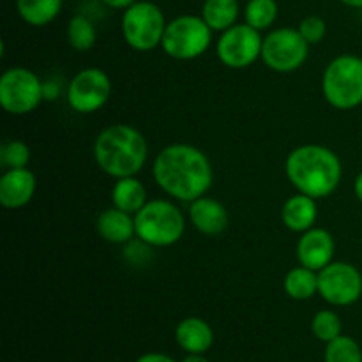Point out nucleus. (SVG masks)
I'll list each match as a JSON object with an SVG mask.
<instances>
[{"label": "nucleus", "mask_w": 362, "mask_h": 362, "mask_svg": "<svg viewBox=\"0 0 362 362\" xmlns=\"http://www.w3.org/2000/svg\"><path fill=\"white\" fill-rule=\"evenodd\" d=\"M112 202L117 209L134 216L147 204V189L136 177L117 179L115 186L112 189Z\"/></svg>", "instance_id": "19"}, {"label": "nucleus", "mask_w": 362, "mask_h": 362, "mask_svg": "<svg viewBox=\"0 0 362 362\" xmlns=\"http://www.w3.org/2000/svg\"><path fill=\"white\" fill-rule=\"evenodd\" d=\"M147 156V140L129 124H112L94 141L95 163L113 179L136 177L144 170Z\"/></svg>", "instance_id": "3"}, {"label": "nucleus", "mask_w": 362, "mask_h": 362, "mask_svg": "<svg viewBox=\"0 0 362 362\" xmlns=\"http://www.w3.org/2000/svg\"><path fill=\"white\" fill-rule=\"evenodd\" d=\"M339 2H343L345 6L349 7H356V9H362V0H339Z\"/></svg>", "instance_id": "33"}, {"label": "nucleus", "mask_w": 362, "mask_h": 362, "mask_svg": "<svg viewBox=\"0 0 362 362\" xmlns=\"http://www.w3.org/2000/svg\"><path fill=\"white\" fill-rule=\"evenodd\" d=\"M64 0H16L21 20L32 27H46L60 14Z\"/></svg>", "instance_id": "20"}, {"label": "nucleus", "mask_w": 362, "mask_h": 362, "mask_svg": "<svg viewBox=\"0 0 362 362\" xmlns=\"http://www.w3.org/2000/svg\"><path fill=\"white\" fill-rule=\"evenodd\" d=\"M285 170L292 186L315 200L334 193L343 177V166L336 152L315 144L293 148L286 158Z\"/></svg>", "instance_id": "2"}, {"label": "nucleus", "mask_w": 362, "mask_h": 362, "mask_svg": "<svg viewBox=\"0 0 362 362\" xmlns=\"http://www.w3.org/2000/svg\"><path fill=\"white\" fill-rule=\"evenodd\" d=\"M343 324L341 318L338 313L331 310H322L311 320V332H313L315 338L318 341L329 343L332 339H336L338 336H341Z\"/></svg>", "instance_id": "26"}, {"label": "nucleus", "mask_w": 362, "mask_h": 362, "mask_svg": "<svg viewBox=\"0 0 362 362\" xmlns=\"http://www.w3.org/2000/svg\"><path fill=\"white\" fill-rule=\"evenodd\" d=\"M152 173L158 186L180 202H194L211 189L214 172L204 151L189 144H172L156 156Z\"/></svg>", "instance_id": "1"}, {"label": "nucleus", "mask_w": 362, "mask_h": 362, "mask_svg": "<svg viewBox=\"0 0 362 362\" xmlns=\"http://www.w3.org/2000/svg\"><path fill=\"white\" fill-rule=\"evenodd\" d=\"M299 32L310 45H318V42L324 41L325 34H327V23H325L324 18L311 14L300 21Z\"/></svg>", "instance_id": "28"}, {"label": "nucleus", "mask_w": 362, "mask_h": 362, "mask_svg": "<svg viewBox=\"0 0 362 362\" xmlns=\"http://www.w3.org/2000/svg\"><path fill=\"white\" fill-rule=\"evenodd\" d=\"M95 230L99 237L110 244H126L136 235L134 216L126 211H120L113 205L112 209H105L95 221Z\"/></svg>", "instance_id": "16"}, {"label": "nucleus", "mask_w": 362, "mask_h": 362, "mask_svg": "<svg viewBox=\"0 0 362 362\" xmlns=\"http://www.w3.org/2000/svg\"><path fill=\"white\" fill-rule=\"evenodd\" d=\"M189 219L198 232L209 237L221 235L228 228V212L225 205L211 197H200L191 202Z\"/></svg>", "instance_id": "15"}, {"label": "nucleus", "mask_w": 362, "mask_h": 362, "mask_svg": "<svg viewBox=\"0 0 362 362\" xmlns=\"http://www.w3.org/2000/svg\"><path fill=\"white\" fill-rule=\"evenodd\" d=\"M166 25L161 7L148 0H136L124 11L120 21L124 41L136 52H152L161 46Z\"/></svg>", "instance_id": "6"}, {"label": "nucleus", "mask_w": 362, "mask_h": 362, "mask_svg": "<svg viewBox=\"0 0 362 362\" xmlns=\"http://www.w3.org/2000/svg\"><path fill=\"white\" fill-rule=\"evenodd\" d=\"M336 244L331 233L324 228H311L300 235L297 243V258L299 264L313 271L327 267L334 257Z\"/></svg>", "instance_id": "13"}, {"label": "nucleus", "mask_w": 362, "mask_h": 362, "mask_svg": "<svg viewBox=\"0 0 362 362\" xmlns=\"http://www.w3.org/2000/svg\"><path fill=\"white\" fill-rule=\"evenodd\" d=\"M0 161L7 170L11 168H27L30 161V148L25 141L11 140L0 147Z\"/></svg>", "instance_id": "27"}, {"label": "nucleus", "mask_w": 362, "mask_h": 362, "mask_svg": "<svg viewBox=\"0 0 362 362\" xmlns=\"http://www.w3.org/2000/svg\"><path fill=\"white\" fill-rule=\"evenodd\" d=\"M37 180L28 168H11L0 177V204L6 209H21L30 204Z\"/></svg>", "instance_id": "14"}, {"label": "nucleus", "mask_w": 362, "mask_h": 362, "mask_svg": "<svg viewBox=\"0 0 362 362\" xmlns=\"http://www.w3.org/2000/svg\"><path fill=\"white\" fill-rule=\"evenodd\" d=\"M106 7H112V9H122L126 11L127 7L133 6L136 0H101Z\"/></svg>", "instance_id": "30"}, {"label": "nucleus", "mask_w": 362, "mask_h": 362, "mask_svg": "<svg viewBox=\"0 0 362 362\" xmlns=\"http://www.w3.org/2000/svg\"><path fill=\"white\" fill-rule=\"evenodd\" d=\"M239 0H205L202 18L214 32H225L239 20Z\"/></svg>", "instance_id": "21"}, {"label": "nucleus", "mask_w": 362, "mask_h": 362, "mask_svg": "<svg viewBox=\"0 0 362 362\" xmlns=\"http://www.w3.org/2000/svg\"><path fill=\"white\" fill-rule=\"evenodd\" d=\"M310 46L299 28H274L264 37L262 60L276 73H293L308 60Z\"/></svg>", "instance_id": "9"}, {"label": "nucleus", "mask_w": 362, "mask_h": 362, "mask_svg": "<svg viewBox=\"0 0 362 362\" xmlns=\"http://www.w3.org/2000/svg\"><path fill=\"white\" fill-rule=\"evenodd\" d=\"M318 293L331 306H352L362 296V274L346 262H331L318 271Z\"/></svg>", "instance_id": "11"}, {"label": "nucleus", "mask_w": 362, "mask_h": 362, "mask_svg": "<svg viewBox=\"0 0 362 362\" xmlns=\"http://www.w3.org/2000/svg\"><path fill=\"white\" fill-rule=\"evenodd\" d=\"M45 99V85L27 67H9L0 76V105L11 115H27Z\"/></svg>", "instance_id": "8"}, {"label": "nucleus", "mask_w": 362, "mask_h": 362, "mask_svg": "<svg viewBox=\"0 0 362 362\" xmlns=\"http://www.w3.org/2000/svg\"><path fill=\"white\" fill-rule=\"evenodd\" d=\"M325 362H362V350L359 343L350 336H338L327 343L324 354Z\"/></svg>", "instance_id": "25"}, {"label": "nucleus", "mask_w": 362, "mask_h": 362, "mask_svg": "<svg viewBox=\"0 0 362 362\" xmlns=\"http://www.w3.org/2000/svg\"><path fill=\"white\" fill-rule=\"evenodd\" d=\"M354 191H356L357 200H359L361 204H362V172L359 173V175H357L356 184H354Z\"/></svg>", "instance_id": "32"}, {"label": "nucleus", "mask_w": 362, "mask_h": 362, "mask_svg": "<svg viewBox=\"0 0 362 362\" xmlns=\"http://www.w3.org/2000/svg\"><path fill=\"white\" fill-rule=\"evenodd\" d=\"M322 92L332 108L354 110L362 105V57L339 55L325 67Z\"/></svg>", "instance_id": "5"}, {"label": "nucleus", "mask_w": 362, "mask_h": 362, "mask_svg": "<svg viewBox=\"0 0 362 362\" xmlns=\"http://www.w3.org/2000/svg\"><path fill=\"white\" fill-rule=\"evenodd\" d=\"M285 292L296 300H308L318 293V272L304 265L293 267L285 276Z\"/></svg>", "instance_id": "22"}, {"label": "nucleus", "mask_w": 362, "mask_h": 362, "mask_svg": "<svg viewBox=\"0 0 362 362\" xmlns=\"http://www.w3.org/2000/svg\"><path fill=\"white\" fill-rule=\"evenodd\" d=\"M175 339L187 354H205L214 343V331L211 325L198 317L184 318L175 329Z\"/></svg>", "instance_id": "18"}, {"label": "nucleus", "mask_w": 362, "mask_h": 362, "mask_svg": "<svg viewBox=\"0 0 362 362\" xmlns=\"http://www.w3.org/2000/svg\"><path fill=\"white\" fill-rule=\"evenodd\" d=\"M180 362H209L204 357V354H187Z\"/></svg>", "instance_id": "31"}, {"label": "nucleus", "mask_w": 362, "mask_h": 362, "mask_svg": "<svg viewBox=\"0 0 362 362\" xmlns=\"http://www.w3.org/2000/svg\"><path fill=\"white\" fill-rule=\"evenodd\" d=\"M262 46L264 37L260 30L244 21L221 32L216 45V53L230 69H246L262 59Z\"/></svg>", "instance_id": "10"}, {"label": "nucleus", "mask_w": 362, "mask_h": 362, "mask_svg": "<svg viewBox=\"0 0 362 362\" xmlns=\"http://www.w3.org/2000/svg\"><path fill=\"white\" fill-rule=\"evenodd\" d=\"M136 235L154 247H168L184 237L186 221L175 204L168 200L147 202L134 214Z\"/></svg>", "instance_id": "4"}, {"label": "nucleus", "mask_w": 362, "mask_h": 362, "mask_svg": "<svg viewBox=\"0 0 362 362\" xmlns=\"http://www.w3.org/2000/svg\"><path fill=\"white\" fill-rule=\"evenodd\" d=\"M318 207L317 200L308 194H293L283 204L281 219L283 225L296 233H304L311 230L317 223Z\"/></svg>", "instance_id": "17"}, {"label": "nucleus", "mask_w": 362, "mask_h": 362, "mask_svg": "<svg viewBox=\"0 0 362 362\" xmlns=\"http://www.w3.org/2000/svg\"><path fill=\"white\" fill-rule=\"evenodd\" d=\"M212 32L202 16L182 14L168 21L161 48L175 60H194L211 48Z\"/></svg>", "instance_id": "7"}, {"label": "nucleus", "mask_w": 362, "mask_h": 362, "mask_svg": "<svg viewBox=\"0 0 362 362\" xmlns=\"http://www.w3.org/2000/svg\"><path fill=\"white\" fill-rule=\"evenodd\" d=\"M112 95L110 76L99 67L78 71L67 87V103L78 113H94L108 103Z\"/></svg>", "instance_id": "12"}, {"label": "nucleus", "mask_w": 362, "mask_h": 362, "mask_svg": "<svg viewBox=\"0 0 362 362\" xmlns=\"http://www.w3.org/2000/svg\"><path fill=\"white\" fill-rule=\"evenodd\" d=\"M66 34L67 42L76 52H88L90 48H94L95 41H98V30H95L94 23L83 14H76L71 18Z\"/></svg>", "instance_id": "23"}, {"label": "nucleus", "mask_w": 362, "mask_h": 362, "mask_svg": "<svg viewBox=\"0 0 362 362\" xmlns=\"http://www.w3.org/2000/svg\"><path fill=\"white\" fill-rule=\"evenodd\" d=\"M136 362H177L172 357L165 356V354H158V352H151V354H144L141 357H138Z\"/></svg>", "instance_id": "29"}, {"label": "nucleus", "mask_w": 362, "mask_h": 362, "mask_svg": "<svg viewBox=\"0 0 362 362\" xmlns=\"http://www.w3.org/2000/svg\"><path fill=\"white\" fill-rule=\"evenodd\" d=\"M278 2L276 0H247L244 7V20L257 30H267L278 18Z\"/></svg>", "instance_id": "24"}]
</instances>
